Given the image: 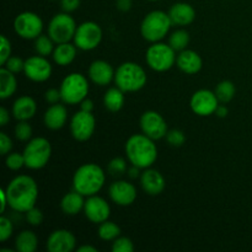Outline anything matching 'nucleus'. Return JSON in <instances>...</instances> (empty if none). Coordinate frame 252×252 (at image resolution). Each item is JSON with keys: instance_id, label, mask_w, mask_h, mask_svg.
Returning <instances> with one entry per match:
<instances>
[{"instance_id": "obj_1", "label": "nucleus", "mask_w": 252, "mask_h": 252, "mask_svg": "<svg viewBox=\"0 0 252 252\" xmlns=\"http://www.w3.org/2000/svg\"><path fill=\"white\" fill-rule=\"evenodd\" d=\"M7 203L12 211L26 213L36 206L38 198V186L31 176L20 175L14 177L5 189Z\"/></svg>"}, {"instance_id": "obj_2", "label": "nucleus", "mask_w": 252, "mask_h": 252, "mask_svg": "<svg viewBox=\"0 0 252 252\" xmlns=\"http://www.w3.org/2000/svg\"><path fill=\"white\" fill-rule=\"evenodd\" d=\"M126 155L132 165L148 169L158 159V148L152 138L145 134H133L126 142Z\"/></svg>"}, {"instance_id": "obj_3", "label": "nucleus", "mask_w": 252, "mask_h": 252, "mask_svg": "<svg viewBox=\"0 0 252 252\" xmlns=\"http://www.w3.org/2000/svg\"><path fill=\"white\" fill-rule=\"evenodd\" d=\"M106 181V175L102 167L97 164H84L79 167L73 176V189L84 197L97 194Z\"/></svg>"}, {"instance_id": "obj_4", "label": "nucleus", "mask_w": 252, "mask_h": 252, "mask_svg": "<svg viewBox=\"0 0 252 252\" xmlns=\"http://www.w3.org/2000/svg\"><path fill=\"white\" fill-rule=\"evenodd\" d=\"M147 81L148 76L145 70L134 62H126L116 69V86L125 93H137L142 90Z\"/></svg>"}, {"instance_id": "obj_5", "label": "nucleus", "mask_w": 252, "mask_h": 252, "mask_svg": "<svg viewBox=\"0 0 252 252\" xmlns=\"http://www.w3.org/2000/svg\"><path fill=\"white\" fill-rule=\"evenodd\" d=\"M171 26L172 22L169 12H165L162 10H154L145 15L143 19L142 25H140V33L145 41L155 43L167 36Z\"/></svg>"}, {"instance_id": "obj_6", "label": "nucleus", "mask_w": 252, "mask_h": 252, "mask_svg": "<svg viewBox=\"0 0 252 252\" xmlns=\"http://www.w3.org/2000/svg\"><path fill=\"white\" fill-rule=\"evenodd\" d=\"M25 166L31 170L43 169L52 157V145L43 137L32 138L24 149Z\"/></svg>"}, {"instance_id": "obj_7", "label": "nucleus", "mask_w": 252, "mask_h": 252, "mask_svg": "<svg viewBox=\"0 0 252 252\" xmlns=\"http://www.w3.org/2000/svg\"><path fill=\"white\" fill-rule=\"evenodd\" d=\"M89 80L80 73H71L61 84L62 101L66 105H80L89 94Z\"/></svg>"}, {"instance_id": "obj_8", "label": "nucleus", "mask_w": 252, "mask_h": 252, "mask_svg": "<svg viewBox=\"0 0 252 252\" xmlns=\"http://www.w3.org/2000/svg\"><path fill=\"white\" fill-rule=\"evenodd\" d=\"M176 51L169 43L155 42L148 48L145 61L150 69L155 71H167L176 63Z\"/></svg>"}, {"instance_id": "obj_9", "label": "nucleus", "mask_w": 252, "mask_h": 252, "mask_svg": "<svg viewBox=\"0 0 252 252\" xmlns=\"http://www.w3.org/2000/svg\"><path fill=\"white\" fill-rule=\"evenodd\" d=\"M78 26L69 12H61L52 17L48 25V36L54 41V43H66L74 39Z\"/></svg>"}, {"instance_id": "obj_10", "label": "nucleus", "mask_w": 252, "mask_h": 252, "mask_svg": "<svg viewBox=\"0 0 252 252\" xmlns=\"http://www.w3.org/2000/svg\"><path fill=\"white\" fill-rule=\"evenodd\" d=\"M102 30L94 21H85L79 25L74 36V44L81 51H93L102 41Z\"/></svg>"}, {"instance_id": "obj_11", "label": "nucleus", "mask_w": 252, "mask_h": 252, "mask_svg": "<svg viewBox=\"0 0 252 252\" xmlns=\"http://www.w3.org/2000/svg\"><path fill=\"white\" fill-rule=\"evenodd\" d=\"M14 30L21 38L36 39L43 31V21L36 12L24 11L15 17Z\"/></svg>"}, {"instance_id": "obj_12", "label": "nucleus", "mask_w": 252, "mask_h": 252, "mask_svg": "<svg viewBox=\"0 0 252 252\" xmlns=\"http://www.w3.org/2000/svg\"><path fill=\"white\" fill-rule=\"evenodd\" d=\"M96 120L93 112L78 111L70 120V133L78 142H86L95 132Z\"/></svg>"}, {"instance_id": "obj_13", "label": "nucleus", "mask_w": 252, "mask_h": 252, "mask_svg": "<svg viewBox=\"0 0 252 252\" xmlns=\"http://www.w3.org/2000/svg\"><path fill=\"white\" fill-rule=\"evenodd\" d=\"M140 129L143 134L152 138L153 140H159L166 137L167 123L161 115L157 111H145L140 116Z\"/></svg>"}, {"instance_id": "obj_14", "label": "nucleus", "mask_w": 252, "mask_h": 252, "mask_svg": "<svg viewBox=\"0 0 252 252\" xmlns=\"http://www.w3.org/2000/svg\"><path fill=\"white\" fill-rule=\"evenodd\" d=\"M189 106L193 113L201 117L211 116L216 113V110L219 106V100L216 93L207 89H201L192 95L189 100Z\"/></svg>"}, {"instance_id": "obj_15", "label": "nucleus", "mask_w": 252, "mask_h": 252, "mask_svg": "<svg viewBox=\"0 0 252 252\" xmlns=\"http://www.w3.org/2000/svg\"><path fill=\"white\" fill-rule=\"evenodd\" d=\"M24 73L30 80L34 83H43L51 78L52 64L47 61L46 57L37 54L25 61Z\"/></svg>"}, {"instance_id": "obj_16", "label": "nucleus", "mask_w": 252, "mask_h": 252, "mask_svg": "<svg viewBox=\"0 0 252 252\" xmlns=\"http://www.w3.org/2000/svg\"><path fill=\"white\" fill-rule=\"evenodd\" d=\"M84 214L91 223L101 224L110 218L111 207L105 198L94 194V196L88 197L85 201Z\"/></svg>"}, {"instance_id": "obj_17", "label": "nucleus", "mask_w": 252, "mask_h": 252, "mask_svg": "<svg viewBox=\"0 0 252 252\" xmlns=\"http://www.w3.org/2000/svg\"><path fill=\"white\" fill-rule=\"evenodd\" d=\"M108 194L113 203L121 207H127L134 203V201L137 199V189L130 182L118 180L111 185Z\"/></svg>"}, {"instance_id": "obj_18", "label": "nucleus", "mask_w": 252, "mask_h": 252, "mask_svg": "<svg viewBox=\"0 0 252 252\" xmlns=\"http://www.w3.org/2000/svg\"><path fill=\"white\" fill-rule=\"evenodd\" d=\"M76 239L70 230L57 229L47 239L46 248L49 252H71L75 250Z\"/></svg>"}, {"instance_id": "obj_19", "label": "nucleus", "mask_w": 252, "mask_h": 252, "mask_svg": "<svg viewBox=\"0 0 252 252\" xmlns=\"http://www.w3.org/2000/svg\"><path fill=\"white\" fill-rule=\"evenodd\" d=\"M140 186L145 193L150 196H158L165 189L166 182L161 172L155 169H144V171L140 175Z\"/></svg>"}, {"instance_id": "obj_20", "label": "nucleus", "mask_w": 252, "mask_h": 252, "mask_svg": "<svg viewBox=\"0 0 252 252\" xmlns=\"http://www.w3.org/2000/svg\"><path fill=\"white\" fill-rule=\"evenodd\" d=\"M115 73L112 65L106 61H95L89 66V78L98 86H106L115 80Z\"/></svg>"}, {"instance_id": "obj_21", "label": "nucleus", "mask_w": 252, "mask_h": 252, "mask_svg": "<svg viewBox=\"0 0 252 252\" xmlns=\"http://www.w3.org/2000/svg\"><path fill=\"white\" fill-rule=\"evenodd\" d=\"M176 64L181 71L189 74V75H193V74L201 71L202 66H203V61L197 52L186 48L179 53Z\"/></svg>"}, {"instance_id": "obj_22", "label": "nucleus", "mask_w": 252, "mask_h": 252, "mask_svg": "<svg viewBox=\"0 0 252 252\" xmlns=\"http://www.w3.org/2000/svg\"><path fill=\"white\" fill-rule=\"evenodd\" d=\"M169 16L172 25L187 26L196 19V10L189 2H176L170 7Z\"/></svg>"}, {"instance_id": "obj_23", "label": "nucleus", "mask_w": 252, "mask_h": 252, "mask_svg": "<svg viewBox=\"0 0 252 252\" xmlns=\"http://www.w3.org/2000/svg\"><path fill=\"white\" fill-rule=\"evenodd\" d=\"M66 121H68V111L64 105L61 103H54L48 110L44 112L43 122L48 129L58 130L65 126Z\"/></svg>"}, {"instance_id": "obj_24", "label": "nucleus", "mask_w": 252, "mask_h": 252, "mask_svg": "<svg viewBox=\"0 0 252 252\" xmlns=\"http://www.w3.org/2000/svg\"><path fill=\"white\" fill-rule=\"evenodd\" d=\"M37 103L31 96H20L12 105V115L17 121H29L36 115Z\"/></svg>"}, {"instance_id": "obj_25", "label": "nucleus", "mask_w": 252, "mask_h": 252, "mask_svg": "<svg viewBox=\"0 0 252 252\" xmlns=\"http://www.w3.org/2000/svg\"><path fill=\"white\" fill-rule=\"evenodd\" d=\"M85 201L86 199H84L83 194L79 192H69V193L64 194V197L62 198L61 208L66 216H76L81 211H84Z\"/></svg>"}, {"instance_id": "obj_26", "label": "nucleus", "mask_w": 252, "mask_h": 252, "mask_svg": "<svg viewBox=\"0 0 252 252\" xmlns=\"http://www.w3.org/2000/svg\"><path fill=\"white\" fill-rule=\"evenodd\" d=\"M76 53H78V47L75 44H71L70 42H66V43L57 44L53 53H52V57H53V61L56 62V64L61 66H66L73 63Z\"/></svg>"}, {"instance_id": "obj_27", "label": "nucleus", "mask_w": 252, "mask_h": 252, "mask_svg": "<svg viewBox=\"0 0 252 252\" xmlns=\"http://www.w3.org/2000/svg\"><path fill=\"white\" fill-rule=\"evenodd\" d=\"M17 89V80L15 74L7 70L5 66L0 69V98L6 100L11 97Z\"/></svg>"}, {"instance_id": "obj_28", "label": "nucleus", "mask_w": 252, "mask_h": 252, "mask_svg": "<svg viewBox=\"0 0 252 252\" xmlns=\"http://www.w3.org/2000/svg\"><path fill=\"white\" fill-rule=\"evenodd\" d=\"M126 102L125 91L121 90L120 88H111L108 89L103 96V105H105L106 110L110 112H118L123 108Z\"/></svg>"}, {"instance_id": "obj_29", "label": "nucleus", "mask_w": 252, "mask_h": 252, "mask_svg": "<svg viewBox=\"0 0 252 252\" xmlns=\"http://www.w3.org/2000/svg\"><path fill=\"white\" fill-rule=\"evenodd\" d=\"M38 246L37 235L31 230H22L15 240V249L19 252H34Z\"/></svg>"}, {"instance_id": "obj_30", "label": "nucleus", "mask_w": 252, "mask_h": 252, "mask_svg": "<svg viewBox=\"0 0 252 252\" xmlns=\"http://www.w3.org/2000/svg\"><path fill=\"white\" fill-rule=\"evenodd\" d=\"M214 93H216L219 102L228 103V102H230V101L234 98V96H235L236 88H235V85H234L233 81L223 80L216 86V90H214Z\"/></svg>"}, {"instance_id": "obj_31", "label": "nucleus", "mask_w": 252, "mask_h": 252, "mask_svg": "<svg viewBox=\"0 0 252 252\" xmlns=\"http://www.w3.org/2000/svg\"><path fill=\"white\" fill-rule=\"evenodd\" d=\"M97 235L103 241H113L121 235V228L113 221L106 220L98 225Z\"/></svg>"}, {"instance_id": "obj_32", "label": "nucleus", "mask_w": 252, "mask_h": 252, "mask_svg": "<svg viewBox=\"0 0 252 252\" xmlns=\"http://www.w3.org/2000/svg\"><path fill=\"white\" fill-rule=\"evenodd\" d=\"M189 43V33L186 30H176L172 32L171 36L169 37V44L175 49L176 52H181L187 48Z\"/></svg>"}, {"instance_id": "obj_33", "label": "nucleus", "mask_w": 252, "mask_h": 252, "mask_svg": "<svg viewBox=\"0 0 252 252\" xmlns=\"http://www.w3.org/2000/svg\"><path fill=\"white\" fill-rule=\"evenodd\" d=\"M54 41L51 38V37L47 34H41V36L37 37L34 39V51H36L37 54L39 56H43V57H48L49 54L53 53L54 51Z\"/></svg>"}, {"instance_id": "obj_34", "label": "nucleus", "mask_w": 252, "mask_h": 252, "mask_svg": "<svg viewBox=\"0 0 252 252\" xmlns=\"http://www.w3.org/2000/svg\"><path fill=\"white\" fill-rule=\"evenodd\" d=\"M15 137L20 142H29L32 139V127L27 121H19L15 126Z\"/></svg>"}, {"instance_id": "obj_35", "label": "nucleus", "mask_w": 252, "mask_h": 252, "mask_svg": "<svg viewBox=\"0 0 252 252\" xmlns=\"http://www.w3.org/2000/svg\"><path fill=\"white\" fill-rule=\"evenodd\" d=\"M107 169L108 172H110L112 176H122V175H125L126 172L128 171L127 161L121 157L113 158V159L108 162Z\"/></svg>"}, {"instance_id": "obj_36", "label": "nucleus", "mask_w": 252, "mask_h": 252, "mask_svg": "<svg viewBox=\"0 0 252 252\" xmlns=\"http://www.w3.org/2000/svg\"><path fill=\"white\" fill-rule=\"evenodd\" d=\"M5 165H6L7 169L12 170V171H17V170L22 169L25 166L24 154H20V153H10V154L6 155Z\"/></svg>"}, {"instance_id": "obj_37", "label": "nucleus", "mask_w": 252, "mask_h": 252, "mask_svg": "<svg viewBox=\"0 0 252 252\" xmlns=\"http://www.w3.org/2000/svg\"><path fill=\"white\" fill-rule=\"evenodd\" d=\"M165 138H166V142L174 148L182 147V145L185 144V142H186V135H185V133L180 129L169 130Z\"/></svg>"}, {"instance_id": "obj_38", "label": "nucleus", "mask_w": 252, "mask_h": 252, "mask_svg": "<svg viewBox=\"0 0 252 252\" xmlns=\"http://www.w3.org/2000/svg\"><path fill=\"white\" fill-rule=\"evenodd\" d=\"M113 252H133L134 251V245L132 240L125 236H118L116 240H113L112 244Z\"/></svg>"}, {"instance_id": "obj_39", "label": "nucleus", "mask_w": 252, "mask_h": 252, "mask_svg": "<svg viewBox=\"0 0 252 252\" xmlns=\"http://www.w3.org/2000/svg\"><path fill=\"white\" fill-rule=\"evenodd\" d=\"M12 231H14L12 221L9 218L2 216L0 218V241L5 243L7 239H10V236L12 235Z\"/></svg>"}, {"instance_id": "obj_40", "label": "nucleus", "mask_w": 252, "mask_h": 252, "mask_svg": "<svg viewBox=\"0 0 252 252\" xmlns=\"http://www.w3.org/2000/svg\"><path fill=\"white\" fill-rule=\"evenodd\" d=\"M25 218H26V221L32 226H38L43 223V213H42L41 209L31 208L30 211H27L25 213Z\"/></svg>"}, {"instance_id": "obj_41", "label": "nucleus", "mask_w": 252, "mask_h": 252, "mask_svg": "<svg viewBox=\"0 0 252 252\" xmlns=\"http://www.w3.org/2000/svg\"><path fill=\"white\" fill-rule=\"evenodd\" d=\"M2 66H5V68H6L7 70L11 71V73L17 74L20 73V71H24L25 61H22L20 57H10L6 61V63Z\"/></svg>"}, {"instance_id": "obj_42", "label": "nucleus", "mask_w": 252, "mask_h": 252, "mask_svg": "<svg viewBox=\"0 0 252 252\" xmlns=\"http://www.w3.org/2000/svg\"><path fill=\"white\" fill-rule=\"evenodd\" d=\"M11 56V42L5 34H1V48H0V64L4 65Z\"/></svg>"}, {"instance_id": "obj_43", "label": "nucleus", "mask_w": 252, "mask_h": 252, "mask_svg": "<svg viewBox=\"0 0 252 252\" xmlns=\"http://www.w3.org/2000/svg\"><path fill=\"white\" fill-rule=\"evenodd\" d=\"M12 149V140L6 133L0 132V154L7 155Z\"/></svg>"}, {"instance_id": "obj_44", "label": "nucleus", "mask_w": 252, "mask_h": 252, "mask_svg": "<svg viewBox=\"0 0 252 252\" xmlns=\"http://www.w3.org/2000/svg\"><path fill=\"white\" fill-rule=\"evenodd\" d=\"M44 98H46V101L48 103H51V105H54V103H58L59 101L62 100V94H61V90L59 89H48V90L46 91V94H44Z\"/></svg>"}, {"instance_id": "obj_45", "label": "nucleus", "mask_w": 252, "mask_h": 252, "mask_svg": "<svg viewBox=\"0 0 252 252\" xmlns=\"http://www.w3.org/2000/svg\"><path fill=\"white\" fill-rule=\"evenodd\" d=\"M62 9L64 12H73L79 9L80 6V0H61Z\"/></svg>"}, {"instance_id": "obj_46", "label": "nucleus", "mask_w": 252, "mask_h": 252, "mask_svg": "<svg viewBox=\"0 0 252 252\" xmlns=\"http://www.w3.org/2000/svg\"><path fill=\"white\" fill-rule=\"evenodd\" d=\"M116 6L120 11L127 12L132 9L133 1L132 0H116Z\"/></svg>"}, {"instance_id": "obj_47", "label": "nucleus", "mask_w": 252, "mask_h": 252, "mask_svg": "<svg viewBox=\"0 0 252 252\" xmlns=\"http://www.w3.org/2000/svg\"><path fill=\"white\" fill-rule=\"evenodd\" d=\"M10 122V113L5 107L0 108V126L5 127Z\"/></svg>"}, {"instance_id": "obj_48", "label": "nucleus", "mask_w": 252, "mask_h": 252, "mask_svg": "<svg viewBox=\"0 0 252 252\" xmlns=\"http://www.w3.org/2000/svg\"><path fill=\"white\" fill-rule=\"evenodd\" d=\"M80 110L85 111V112H93L94 111V101L90 98H84L80 102Z\"/></svg>"}, {"instance_id": "obj_49", "label": "nucleus", "mask_w": 252, "mask_h": 252, "mask_svg": "<svg viewBox=\"0 0 252 252\" xmlns=\"http://www.w3.org/2000/svg\"><path fill=\"white\" fill-rule=\"evenodd\" d=\"M228 113H229V110H228V107L225 106V103H224V105H219L218 108L216 110V115L220 118L226 117V116H228Z\"/></svg>"}, {"instance_id": "obj_50", "label": "nucleus", "mask_w": 252, "mask_h": 252, "mask_svg": "<svg viewBox=\"0 0 252 252\" xmlns=\"http://www.w3.org/2000/svg\"><path fill=\"white\" fill-rule=\"evenodd\" d=\"M139 167L138 166H134V165H133L132 167H129V169H128V176L130 177V179H138V177H140V172H139Z\"/></svg>"}, {"instance_id": "obj_51", "label": "nucleus", "mask_w": 252, "mask_h": 252, "mask_svg": "<svg viewBox=\"0 0 252 252\" xmlns=\"http://www.w3.org/2000/svg\"><path fill=\"white\" fill-rule=\"evenodd\" d=\"M0 197H1V208H0V212H1V213H4L5 209H6V206H9L5 189H1V191H0Z\"/></svg>"}, {"instance_id": "obj_52", "label": "nucleus", "mask_w": 252, "mask_h": 252, "mask_svg": "<svg viewBox=\"0 0 252 252\" xmlns=\"http://www.w3.org/2000/svg\"><path fill=\"white\" fill-rule=\"evenodd\" d=\"M79 252H97V249L90 245H83L78 249Z\"/></svg>"}, {"instance_id": "obj_53", "label": "nucleus", "mask_w": 252, "mask_h": 252, "mask_svg": "<svg viewBox=\"0 0 252 252\" xmlns=\"http://www.w3.org/2000/svg\"><path fill=\"white\" fill-rule=\"evenodd\" d=\"M1 252H14V251L10 250V249H1Z\"/></svg>"}, {"instance_id": "obj_54", "label": "nucleus", "mask_w": 252, "mask_h": 252, "mask_svg": "<svg viewBox=\"0 0 252 252\" xmlns=\"http://www.w3.org/2000/svg\"><path fill=\"white\" fill-rule=\"evenodd\" d=\"M149 1H159V0H149Z\"/></svg>"}]
</instances>
